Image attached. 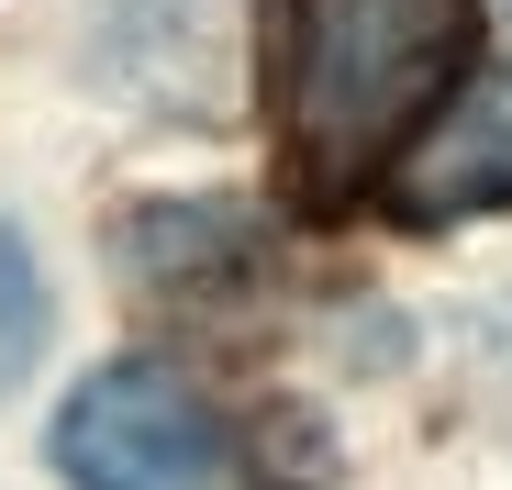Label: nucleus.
Returning <instances> with one entry per match:
<instances>
[{
    "label": "nucleus",
    "instance_id": "f257e3e1",
    "mask_svg": "<svg viewBox=\"0 0 512 490\" xmlns=\"http://www.w3.org/2000/svg\"><path fill=\"white\" fill-rule=\"evenodd\" d=\"M479 0H279L268 23V134L312 212L390 190V168L479 78Z\"/></svg>",
    "mask_w": 512,
    "mask_h": 490
},
{
    "label": "nucleus",
    "instance_id": "f03ea898",
    "mask_svg": "<svg viewBox=\"0 0 512 490\" xmlns=\"http://www.w3.org/2000/svg\"><path fill=\"white\" fill-rule=\"evenodd\" d=\"M56 479L67 490H212L223 479V424L212 401L156 368V357H112L67 390L56 413Z\"/></svg>",
    "mask_w": 512,
    "mask_h": 490
},
{
    "label": "nucleus",
    "instance_id": "7ed1b4c3",
    "mask_svg": "<svg viewBox=\"0 0 512 490\" xmlns=\"http://www.w3.org/2000/svg\"><path fill=\"white\" fill-rule=\"evenodd\" d=\"M401 223H468V212H512V78L501 67H479L468 90H457V112L423 134L401 168H390V190H379Z\"/></svg>",
    "mask_w": 512,
    "mask_h": 490
},
{
    "label": "nucleus",
    "instance_id": "20e7f679",
    "mask_svg": "<svg viewBox=\"0 0 512 490\" xmlns=\"http://www.w3.org/2000/svg\"><path fill=\"white\" fill-rule=\"evenodd\" d=\"M34 357H45V279L23 257V234L0 223V390H23Z\"/></svg>",
    "mask_w": 512,
    "mask_h": 490
}]
</instances>
